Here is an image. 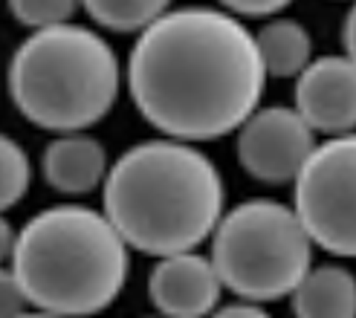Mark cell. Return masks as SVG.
Returning <instances> with one entry per match:
<instances>
[{
	"label": "cell",
	"instance_id": "cell-2",
	"mask_svg": "<svg viewBox=\"0 0 356 318\" xmlns=\"http://www.w3.org/2000/svg\"><path fill=\"white\" fill-rule=\"evenodd\" d=\"M226 183L203 148L145 139L124 151L102 188V211L134 252L168 258L197 252L223 220Z\"/></svg>",
	"mask_w": 356,
	"mask_h": 318
},
{
	"label": "cell",
	"instance_id": "cell-11",
	"mask_svg": "<svg viewBox=\"0 0 356 318\" xmlns=\"http://www.w3.org/2000/svg\"><path fill=\"white\" fill-rule=\"evenodd\" d=\"M290 304L296 318H356V275L345 263H318Z\"/></svg>",
	"mask_w": 356,
	"mask_h": 318
},
{
	"label": "cell",
	"instance_id": "cell-13",
	"mask_svg": "<svg viewBox=\"0 0 356 318\" xmlns=\"http://www.w3.org/2000/svg\"><path fill=\"white\" fill-rule=\"evenodd\" d=\"M171 6L165 0H87L84 12L99 29L139 35L148 32Z\"/></svg>",
	"mask_w": 356,
	"mask_h": 318
},
{
	"label": "cell",
	"instance_id": "cell-15",
	"mask_svg": "<svg viewBox=\"0 0 356 318\" xmlns=\"http://www.w3.org/2000/svg\"><path fill=\"white\" fill-rule=\"evenodd\" d=\"M79 9H84V3H73V0H9V15L29 32L73 24Z\"/></svg>",
	"mask_w": 356,
	"mask_h": 318
},
{
	"label": "cell",
	"instance_id": "cell-20",
	"mask_svg": "<svg viewBox=\"0 0 356 318\" xmlns=\"http://www.w3.org/2000/svg\"><path fill=\"white\" fill-rule=\"evenodd\" d=\"M142 318H163V315H142Z\"/></svg>",
	"mask_w": 356,
	"mask_h": 318
},
{
	"label": "cell",
	"instance_id": "cell-12",
	"mask_svg": "<svg viewBox=\"0 0 356 318\" xmlns=\"http://www.w3.org/2000/svg\"><path fill=\"white\" fill-rule=\"evenodd\" d=\"M255 41L270 78H298L316 61L313 38L307 26L296 17H273L258 32Z\"/></svg>",
	"mask_w": 356,
	"mask_h": 318
},
{
	"label": "cell",
	"instance_id": "cell-17",
	"mask_svg": "<svg viewBox=\"0 0 356 318\" xmlns=\"http://www.w3.org/2000/svg\"><path fill=\"white\" fill-rule=\"evenodd\" d=\"M211 318H273V315H270V310H264V304L235 301V304H223Z\"/></svg>",
	"mask_w": 356,
	"mask_h": 318
},
{
	"label": "cell",
	"instance_id": "cell-9",
	"mask_svg": "<svg viewBox=\"0 0 356 318\" xmlns=\"http://www.w3.org/2000/svg\"><path fill=\"white\" fill-rule=\"evenodd\" d=\"M223 290L215 263L200 252L159 258L148 275V298L163 318H211Z\"/></svg>",
	"mask_w": 356,
	"mask_h": 318
},
{
	"label": "cell",
	"instance_id": "cell-5",
	"mask_svg": "<svg viewBox=\"0 0 356 318\" xmlns=\"http://www.w3.org/2000/svg\"><path fill=\"white\" fill-rule=\"evenodd\" d=\"M316 243L310 240L296 208L252 197L229 208L211 235V263L223 287L241 301L270 304L293 298L310 275Z\"/></svg>",
	"mask_w": 356,
	"mask_h": 318
},
{
	"label": "cell",
	"instance_id": "cell-6",
	"mask_svg": "<svg viewBox=\"0 0 356 318\" xmlns=\"http://www.w3.org/2000/svg\"><path fill=\"white\" fill-rule=\"evenodd\" d=\"M293 208L318 249L356 258V133L318 142L293 183Z\"/></svg>",
	"mask_w": 356,
	"mask_h": 318
},
{
	"label": "cell",
	"instance_id": "cell-16",
	"mask_svg": "<svg viewBox=\"0 0 356 318\" xmlns=\"http://www.w3.org/2000/svg\"><path fill=\"white\" fill-rule=\"evenodd\" d=\"M226 12H232L235 17H258V21H273V17H281V12L287 9L284 0H226L220 3Z\"/></svg>",
	"mask_w": 356,
	"mask_h": 318
},
{
	"label": "cell",
	"instance_id": "cell-19",
	"mask_svg": "<svg viewBox=\"0 0 356 318\" xmlns=\"http://www.w3.org/2000/svg\"><path fill=\"white\" fill-rule=\"evenodd\" d=\"M17 318H61V315H49V312H38V310H29L24 315H17Z\"/></svg>",
	"mask_w": 356,
	"mask_h": 318
},
{
	"label": "cell",
	"instance_id": "cell-1",
	"mask_svg": "<svg viewBox=\"0 0 356 318\" xmlns=\"http://www.w3.org/2000/svg\"><path fill=\"white\" fill-rule=\"evenodd\" d=\"M124 81L154 131L200 145L238 133L261 108L270 76L241 17L223 6H171L134 41Z\"/></svg>",
	"mask_w": 356,
	"mask_h": 318
},
{
	"label": "cell",
	"instance_id": "cell-10",
	"mask_svg": "<svg viewBox=\"0 0 356 318\" xmlns=\"http://www.w3.org/2000/svg\"><path fill=\"white\" fill-rule=\"evenodd\" d=\"M111 168L108 151L90 133L56 136L41 153L44 183L64 197H84L104 188Z\"/></svg>",
	"mask_w": 356,
	"mask_h": 318
},
{
	"label": "cell",
	"instance_id": "cell-18",
	"mask_svg": "<svg viewBox=\"0 0 356 318\" xmlns=\"http://www.w3.org/2000/svg\"><path fill=\"white\" fill-rule=\"evenodd\" d=\"M342 44H345V56L356 64V3L348 9L345 24H342Z\"/></svg>",
	"mask_w": 356,
	"mask_h": 318
},
{
	"label": "cell",
	"instance_id": "cell-8",
	"mask_svg": "<svg viewBox=\"0 0 356 318\" xmlns=\"http://www.w3.org/2000/svg\"><path fill=\"white\" fill-rule=\"evenodd\" d=\"M293 108L327 139L356 133V64L348 56H322L296 78Z\"/></svg>",
	"mask_w": 356,
	"mask_h": 318
},
{
	"label": "cell",
	"instance_id": "cell-14",
	"mask_svg": "<svg viewBox=\"0 0 356 318\" xmlns=\"http://www.w3.org/2000/svg\"><path fill=\"white\" fill-rule=\"evenodd\" d=\"M32 185V162L24 145L12 136H0V206L15 208Z\"/></svg>",
	"mask_w": 356,
	"mask_h": 318
},
{
	"label": "cell",
	"instance_id": "cell-4",
	"mask_svg": "<svg viewBox=\"0 0 356 318\" xmlns=\"http://www.w3.org/2000/svg\"><path fill=\"white\" fill-rule=\"evenodd\" d=\"M122 87V64L102 32L64 24L29 32L9 61V99L29 125L64 133H87L113 110Z\"/></svg>",
	"mask_w": 356,
	"mask_h": 318
},
{
	"label": "cell",
	"instance_id": "cell-7",
	"mask_svg": "<svg viewBox=\"0 0 356 318\" xmlns=\"http://www.w3.org/2000/svg\"><path fill=\"white\" fill-rule=\"evenodd\" d=\"M318 148L316 131L296 108L261 104L238 131V162L264 185L296 183Z\"/></svg>",
	"mask_w": 356,
	"mask_h": 318
},
{
	"label": "cell",
	"instance_id": "cell-3",
	"mask_svg": "<svg viewBox=\"0 0 356 318\" xmlns=\"http://www.w3.org/2000/svg\"><path fill=\"white\" fill-rule=\"evenodd\" d=\"M9 275L32 310L61 318L99 315L128 284L131 246L104 211L58 203L17 228Z\"/></svg>",
	"mask_w": 356,
	"mask_h": 318
}]
</instances>
